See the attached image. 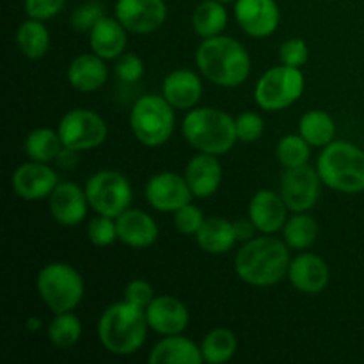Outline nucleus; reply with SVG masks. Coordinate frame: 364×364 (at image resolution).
I'll use <instances>...</instances> for the list:
<instances>
[{
	"mask_svg": "<svg viewBox=\"0 0 364 364\" xmlns=\"http://www.w3.org/2000/svg\"><path fill=\"white\" fill-rule=\"evenodd\" d=\"M194 238L196 244L199 245L203 252L213 256L226 255L238 242L233 223L224 219V217H208V219H205V223L199 228L198 233L194 235Z\"/></svg>",
	"mask_w": 364,
	"mask_h": 364,
	"instance_id": "nucleus-26",
	"label": "nucleus"
},
{
	"mask_svg": "<svg viewBox=\"0 0 364 364\" xmlns=\"http://www.w3.org/2000/svg\"><path fill=\"white\" fill-rule=\"evenodd\" d=\"M148 329L144 309L130 304L124 299L107 306L96 327L102 347L121 358L135 354L144 345Z\"/></svg>",
	"mask_w": 364,
	"mask_h": 364,
	"instance_id": "nucleus-3",
	"label": "nucleus"
},
{
	"mask_svg": "<svg viewBox=\"0 0 364 364\" xmlns=\"http://www.w3.org/2000/svg\"><path fill=\"white\" fill-rule=\"evenodd\" d=\"M50 215L59 226H80L91 208L85 196V188L73 181H59L48 198Z\"/></svg>",
	"mask_w": 364,
	"mask_h": 364,
	"instance_id": "nucleus-16",
	"label": "nucleus"
},
{
	"mask_svg": "<svg viewBox=\"0 0 364 364\" xmlns=\"http://www.w3.org/2000/svg\"><path fill=\"white\" fill-rule=\"evenodd\" d=\"M199 73L219 87H238L251 75V55L247 48L230 36L203 39L196 50Z\"/></svg>",
	"mask_w": 364,
	"mask_h": 364,
	"instance_id": "nucleus-2",
	"label": "nucleus"
},
{
	"mask_svg": "<svg viewBox=\"0 0 364 364\" xmlns=\"http://www.w3.org/2000/svg\"><path fill=\"white\" fill-rule=\"evenodd\" d=\"M174 107L162 95H144L135 100L130 110V128L134 137L146 148H159L173 137Z\"/></svg>",
	"mask_w": 364,
	"mask_h": 364,
	"instance_id": "nucleus-7",
	"label": "nucleus"
},
{
	"mask_svg": "<svg viewBox=\"0 0 364 364\" xmlns=\"http://www.w3.org/2000/svg\"><path fill=\"white\" fill-rule=\"evenodd\" d=\"M155 290H153L151 283L146 279H134L127 284L123 291V299L130 304L139 306V308L146 309L151 301L155 299Z\"/></svg>",
	"mask_w": 364,
	"mask_h": 364,
	"instance_id": "nucleus-42",
	"label": "nucleus"
},
{
	"mask_svg": "<svg viewBox=\"0 0 364 364\" xmlns=\"http://www.w3.org/2000/svg\"><path fill=\"white\" fill-rule=\"evenodd\" d=\"M128 34L124 25L116 16H103L89 31V46L91 52L105 60H116L121 53L127 52Z\"/></svg>",
	"mask_w": 364,
	"mask_h": 364,
	"instance_id": "nucleus-23",
	"label": "nucleus"
},
{
	"mask_svg": "<svg viewBox=\"0 0 364 364\" xmlns=\"http://www.w3.org/2000/svg\"><path fill=\"white\" fill-rule=\"evenodd\" d=\"M233 226H235V233H237L238 242H242V244H245V242H249L251 238H255L256 231H258V230H256L255 224H252V220L249 219V217H247V219L235 220Z\"/></svg>",
	"mask_w": 364,
	"mask_h": 364,
	"instance_id": "nucleus-43",
	"label": "nucleus"
},
{
	"mask_svg": "<svg viewBox=\"0 0 364 364\" xmlns=\"http://www.w3.org/2000/svg\"><path fill=\"white\" fill-rule=\"evenodd\" d=\"M57 132L64 149L71 153L91 151L100 148L109 135L105 119L98 112L89 109H73L64 114Z\"/></svg>",
	"mask_w": 364,
	"mask_h": 364,
	"instance_id": "nucleus-10",
	"label": "nucleus"
},
{
	"mask_svg": "<svg viewBox=\"0 0 364 364\" xmlns=\"http://www.w3.org/2000/svg\"><path fill=\"white\" fill-rule=\"evenodd\" d=\"M25 327H27V329L31 331V333H36V331L41 329L43 323H41V320L38 318V316H32V318L27 320V323H25Z\"/></svg>",
	"mask_w": 364,
	"mask_h": 364,
	"instance_id": "nucleus-44",
	"label": "nucleus"
},
{
	"mask_svg": "<svg viewBox=\"0 0 364 364\" xmlns=\"http://www.w3.org/2000/svg\"><path fill=\"white\" fill-rule=\"evenodd\" d=\"M228 25V11L219 0H203L192 14V28L201 39L223 34Z\"/></svg>",
	"mask_w": 364,
	"mask_h": 364,
	"instance_id": "nucleus-30",
	"label": "nucleus"
},
{
	"mask_svg": "<svg viewBox=\"0 0 364 364\" xmlns=\"http://www.w3.org/2000/svg\"><path fill=\"white\" fill-rule=\"evenodd\" d=\"M276 156L284 169L306 166L311 159V144L301 134H288L277 142Z\"/></svg>",
	"mask_w": 364,
	"mask_h": 364,
	"instance_id": "nucleus-34",
	"label": "nucleus"
},
{
	"mask_svg": "<svg viewBox=\"0 0 364 364\" xmlns=\"http://www.w3.org/2000/svg\"><path fill=\"white\" fill-rule=\"evenodd\" d=\"M235 128H237L238 141L251 144L263 137L265 121L256 112H242L235 117Z\"/></svg>",
	"mask_w": 364,
	"mask_h": 364,
	"instance_id": "nucleus-36",
	"label": "nucleus"
},
{
	"mask_svg": "<svg viewBox=\"0 0 364 364\" xmlns=\"http://www.w3.org/2000/svg\"><path fill=\"white\" fill-rule=\"evenodd\" d=\"M149 364H201V347L181 334L164 336L155 347L149 350Z\"/></svg>",
	"mask_w": 364,
	"mask_h": 364,
	"instance_id": "nucleus-25",
	"label": "nucleus"
},
{
	"mask_svg": "<svg viewBox=\"0 0 364 364\" xmlns=\"http://www.w3.org/2000/svg\"><path fill=\"white\" fill-rule=\"evenodd\" d=\"M316 171L326 187L341 194H359L364 191V148L333 141L320 151Z\"/></svg>",
	"mask_w": 364,
	"mask_h": 364,
	"instance_id": "nucleus-5",
	"label": "nucleus"
},
{
	"mask_svg": "<svg viewBox=\"0 0 364 364\" xmlns=\"http://www.w3.org/2000/svg\"><path fill=\"white\" fill-rule=\"evenodd\" d=\"M304 73L301 68L279 64L267 70L255 87V102L267 112H279L294 105L304 92Z\"/></svg>",
	"mask_w": 364,
	"mask_h": 364,
	"instance_id": "nucleus-8",
	"label": "nucleus"
},
{
	"mask_svg": "<svg viewBox=\"0 0 364 364\" xmlns=\"http://www.w3.org/2000/svg\"><path fill=\"white\" fill-rule=\"evenodd\" d=\"M249 219L262 235H274L283 230L288 220V206L283 196L269 188L256 192L249 203Z\"/></svg>",
	"mask_w": 364,
	"mask_h": 364,
	"instance_id": "nucleus-19",
	"label": "nucleus"
},
{
	"mask_svg": "<svg viewBox=\"0 0 364 364\" xmlns=\"http://www.w3.org/2000/svg\"><path fill=\"white\" fill-rule=\"evenodd\" d=\"M290 262L287 242L263 235L242 244L235 256V272L249 287L269 288L284 279Z\"/></svg>",
	"mask_w": 364,
	"mask_h": 364,
	"instance_id": "nucleus-1",
	"label": "nucleus"
},
{
	"mask_svg": "<svg viewBox=\"0 0 364 364\" xmlns=\"http://www.w3.org/2000/svg\"><path fill=\"white\" fill-rule=\"evenodd\" d=\"M238 350L237 334L224 327H217L206 333L201 341L203 361L208 364H223L231 361Z\"/></svg>",
	"mask_w": 364,
	"mask_h": 364,
	"instance_id": "nucleus-31",
	"label": "nucleus"
},
{
	"mask_svg": "<svg viewBox=\"0 0 364 364\" xmlns=\"http://www.w3.org/2000/svg\"><path fill=\"white\" fill-rule=\"evenodd\" d=\"M117 240L132 249H148L159 238V224L139 208H128L116 217Z\"/></svg>",
	"mask_w": 364,
	"mask_h": 364,
	"instance_id": "nucleus-21",
	"label": "nucleus"
},
{
	"mask_svg": "<svg viewBox=\"0 0 364 364\" xmlns=\"http://www.w3.org/2000/svg\"><path fill=\"white\" fill-rule=\"evenodd\" d=\"M36 288L43 304L53 315L75 311L85 291L80 272L64 262H52L43 267L36 277Z\"/></svg>",
	"mask_w": 364,
	"mask_h": 364,
	"instance_id": "nucleus-6",
	"label": "nucleus"
},
{
	"mask_svg": "<svg viewBox=\"0 0 364 364\" xmlns=\"http://www.w3.org/2000/svg\"><path fill=\"white\" fill-rule=\"evenodd\" d=\"M322 185V178L316 167L306 164V166L284 169L281 176L279 194L283 196L290 212H309L318 203Z\"/></svg>",
	"mask_w": 364,
	"mask_h": 364,
	"instance_id": "nucleus-11",
	"label": "nucleus"
},
{
	"mask_svg": "<svg viewBox=\"0 0 364 364\" xmlns=\"http://www.w3.org/2000/svg\"><path fill=\"white\" fill-rule=\"evenodd\" d=\"M114 16L130 34H151L167 20L164 0H117Z\"/></svg>",
	"mask_w": 364,
	"mask_h": 364,
	"instance_id": "nucleus-13",
	"label": "nucleus"
},
{
	"mask_svg": "<svg viewBox=\"0 0 364 364\" xmlns=\"http://www.w3.org/2000/svg\"><path fill=\"white\" fill-rule=\"evenodd\" d=\"M144 196L148 205L162 213H174L194 198L185 176L169 171L153 174L146 181Z\"/></svg>",
	"mask_w": 364,
	"mask_h": 364,
	"instance_id": "nucleus-12",
	"label": "nucleus"
},
{
	"mask_svg": "<svg viewBox=\"0 0 364 364\" xmlns=\"http://www.w3.org/2000/svg\"><path fill=\"white\" fill-rule=\"evenodd\" d=\"M283 240L294 251H306L318 238V223L308 212H297L284 223Z\"/></svg>",
	"mask_w": 364,
	"mask_h": 364,
	"instance_id": "nucleus-32",
	"label": "nucleus"
},
{
	"mask_svg": "<svg viewBox=\"0 0 364 364\" xmlns=\"http://www.w3.org/2000/svg\"><path fill=\"white\" fill-rule=\"evenodd\" d=\"M68 82L73 89L80 92H96L109 80V68L105 59L95 52L82 53L75 57L66 71Z\"/></svg>",
	"mask_w": 364,
	"mask_h": 364,
	"instance_id": "nucleus-24",
	"label": "nucleus"
},
{
	"mask_svg": "<svg viewBox=\"0 0 364 364\" xmlns=\"http://www.w3.org/2000/svg\"><path fill=\"white\" fill-rule=\"evenodd\" d=\"M181 132L188 144L201 153L223 156L237 144L235 117L213 107H194L187 112Z\"/></svg>",
	"mask_w": 364,
	"mask_h": 364,
	"instance_id": "nucleus-4",
	"label": "nucleus"
},
{
	"mask_svg": "<svg viewBox=\"0 0 364 364\" xmlns=\"http://www.w3.org/2000/svg\"><path fill=\"white\" fill-rule=\"evenodd\" d=\"M59 183L55 169L45 162L28 160L16 167L11 178L13 192L23 201H41L50 198L53 188Z\"/></svg>",
	"mask_w": 364,
	"mask_h": 364,
	"instance_id": "nucleus-15",
	"label": "nucleus"
},
{
	"mask_svg": "<svg viewBox=\"0 0 364 364\" xmlns=\"http://www.w3.org/2000/svg\"><path fill=\"white\" fill-rule=\"evenodd\" d=\"M309 59L308 43L301 38H290L279 46L281 64L291 68H302Z\"/></svg>",
	"mask_w": 364,
	"mask_h": 364,
	"instance_id": "nucleus-40",
	"label": "nucleus"
},
{
	"mask_svg": "<svg viewBox=\"0 0 364 364\" xmlns=\"http://www.w3.org/2000/svg\"><path fill=\"white\" fill-rule=\"evenodd\" d=\"M144 311L149 329L160 336L183 334L191 322L188 308L173 295H156Z\"/></svg>",
	"mask_w": 364,
	"mask_h": 364,
	"instance_id": "nucleus-18",
	"label": "nucleus"
},
{
	"mask_svg": "<svg viewBox=\"0 0 364 364\" xmlns=\"http://www.w3.org/2000/svg\"><path fill=\"white\" fill-rule=\"evenodd\" d=\"M114 71H116V77L121 82H124V84H135L144 75V60L137 53L124 52L116 59Z\"/></svg>",
	"mask_w": 364,
	"mask_h": 364,
	"instance_id": "nucleus-39",
	"label": "nucleus"
},
{
	"mask_svg": "<svg viewBox=\"0 0 364 364\" xmlns=\"http://www.w3.org/2000/svg\"><path fill=\"white\" fill-rule=\"evenodd\" d=\"M235 20L244 34L263 39L277 31L281 11L276 0H237Z\"/></svg>",
	"mask_w": 364,
	"mask_h": 364,
	"instance_id": "nucleus-14",
	"label": "nucleus"
},
{
	"mask_svg": "<svg viewBox=\"0 0 364 364\" xmlns=\"http://www.w3.org/2000/svg\"><path fill=\"white\" fill-rule=\"evenodd\" d=\"M299 134L311 144V148H326L334 141L336 123L326 110L313 109L302 114L299 121Z\"/></svg>",
	"mask_w": 364,
	"mask_h": 364,
	"instance_id": "nucleus-29",
	"label": "nucleus"
},
{
	"mask_svg": "<svg viewBox=\"0 0 364 364\" xmlns=\"http://www.w3.org/2000/svg\"><path fill=\"white\" fill-rule=\"evenodd\" d=\"M288 281L297 291L304 295H318L331 281V270L326 259L313 252H301L290 262Z\"/></svg>",
	"mask_w": 364,
	"mask_h": 364,
	"instance_id": "nucleus-17",
	"label": "nucleus"
},
{
	"mask_svg": "<svg viewBox=\"0 0 364 364\" xmlns=\"http://www.w3.org/2000/svg\"><path fill=\"white\" fill-rule=\"evenodd\" d=\"M162 96L176 110H191L198 107L203 96V82L192 70H174L164 78Z\"/></svg>",
	"mask_w": 364,
	"mask_h": 364,
	"instance_id": "nucleus-22",
	"label": "nucleus"
},
{
	"mask_svg": "<svg viewBox=\"0 0 364 364\" xmlns=\"http://www.w3.org/2000/svg\"><path fill=\"white\" fill-rule=\"evenodd\" d=\"M63 149L64 144L60 141L59 132L53 130V128H36V130L28 132L23 141L25 155L34 162H53V160L59 159Z\"/></svg>",
	"mask_w": 364,
	"mask_h": 364,
	"instance_id": "nucleus-28",
	"label": "nucleus"
},
{
	"mask_svg": "<svg viewBox=\"0 0 364 364\" xmlns=\"http://www.w3.org/2000/svg\"><path fill=\"white\" fill-rule=\"evenodd\" d=\"M105 16V11H103V6L100 2H85L80 4L77 9L71 13V27L78 32H89L98 20Z\"/></svg>",
	"mask_w": 364,
	"mask_h": 364,
	"instance_id": "nucleus-38",
	"label": "nucleus"
},
{
	"mask_svg": "<svg viewBox=\"0 0 364 364\" xmlns=\"http://www.w3.org/2000/svg\"><path fill=\"white\" fill-rule=\"evenodd\" d=\"M46 336L52 347L59 350H68L75 347L82 338V322L73 311L55 313L53 318L50 320Z\"/></svg>",
	"mask_w": 364,
	"mask_h": 364,
	"instance_id": "nucleus-33",
	"label": "nucleus"
},
{
	"mask_svg": "<svg viewBox=\"0 0 364 364\" xmlns=\"http://www.w3.org/2000/svg\"><path fill=\"white\" fill-rule=\"evenodd\" d=\"M183 176L194 198H212L223 183V166L219 162V156L198 151V155L192 156L185 166Z\"/></svg>",
	"mask_w": 364,
	"mask_h": 364,
	"instance_id": "nucleus-20",
	"label": "nucleus"
},
{
	"mask_svg": "<svg viewBox=\"0 0 364 364\" xmlns=\"http://www.w3.org/2000/svg\"><path fill=\"white\" fill-rule=\"evenodd\" d=\"M14 41H16V46L21 52V55L31 60H38L45 57L46 52H48L50 32L46 28L45 21L27 18L16 28Z\"/></svg>",
	"mask_w": 364,
	"mask_h": 364,
	"instance_id": "nucleus-27",
	"label": "nucleus"
},
{
	"mask_svg": "<svg viewBox=\"0 0 364 364\" xmlns=\"http://www.w3.org/2000/svg\"><path fill=\"white\" fill-rule=\"evenodd\" d=\"M66 6V0H23V11L27 18L34 20H52Z\"/></svg>",
	"mask_w": 364,
	"mask_h": 364,
	"instance_id": "nucleus-41",
	"label": "nucleus"
},
{
	"mask_svg": "<svg viewBox=\"0 0 364 364\" xmlns=\"http://www.w3.org/2000/svg\"><path fill=\"white\" fill-rule=\"evenodd\" d=\"M205 219L206 217L203 215L201 210L196 205H192L191 201L174 212V228H176L178 233L187 235V237H194L199 231V228L203 226Z\"/></svg>",
	"mask_w": 364,
	"mask_h": 364,
	"instance_id": "nucleus-37",
	"label": "nucleus"
},
{
	"mask_svg": "<svg viewBox=\"0 0 364 364\" xmlns=\"http://www.w3.org/2000/svg\"><path fill=\"white\" fill-rule=\"evenodd\" d=\"M87 238L95 247H109L117 240L116 219L107 215H98L89 220Z\"/></svg>",
	"mask_w": 364,
	"mask_h": 364,
	"instance_id": "nucleus-35",
	"label": "nucleus"
},
{
	"mask_svg": "<svg viewBox=\"0 0 364 364\" xmlns=\"http://www.w3.org/2000/svg\"><path fill=\"white\" fill-rule=\"evenodd\" d=\"M219 2H223V4H230V2H237V0H219Z\"/></svg>",
	"mask_w": 364,
	"mask_h": 364,
	"instance_id": "nucleus-45",
	"label": "nucleus"
},
{
	"mask_svg": "<svg viewBox=\"0 0 364 364\" xmlns=\"http://www.w3.org/2000/svg\"><path fill=\"white\" fill-rule=\"evenodd\" d=\"M84 188L92 212L112 219L130 208L134 199L132 183L124 174L117 171L103 169L91 174Z\"/></svg>",
	"mask_w": 364,
	"mask_h": 364,
	"instance_id": "nucleus-9",
	"label": "nucleus"
}]
</instances>
